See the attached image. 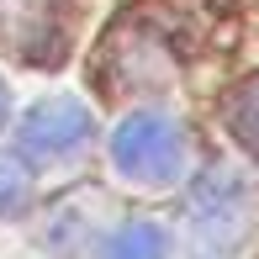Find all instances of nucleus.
<instances>
[{
    "label": "nucleus",
    "mask_w": 259,
    "mask_h": 259,
    "mask_svg": "<svg viewBox=\"0 0 259 259\" xmlns=\"http://www.w3.org/2000/svg\"><path fill=\"white\" fill-rule=\"evenodd\" d=\"M228 122H233V133L243 138V148L259 159V74H249L238 90H233V101H228Z\"/></svg>",
    "instance_id": "6"
},
{
    "label": "nucleus",
    "mask_w": 259,
    "mask_h": 259,
    "mask_svg": "<svg viewBox=\"0 0 259 259\" xmlns=\"http://www.w3.org/2000/svg\"><path fill=\"white\" fill-rule=\"evenodd\" d=\"M0 122H6V85H0Z\"/></svg>",
    "instance_id": "8"
},
{
    "label": "nucleus",
    "mask_w": 259,
    "mask_h": 259,
    "mask_svg": "<svg viewBox=\"0 0 259 259\" xmlns=\"http://www.w3.org/2000/svg\"><path fill=\"white\" fill-rule=\"evenodd\" d=\"M191 233L206 259H222L243 243L249 233V191L233 169H206L191 191Z\"/></svg>",
    "instance_id": "1"
},
{
    "label": "nucleus",
    "mask_w": 259,
    "mask_h": 259,
    "mask_svg": "<svg viewBox=\"0 0 259 259\" xmlns=\"http://www.w3.org/2000/svg\"><path fill=\"white\" fill-rule=\"evenodd\" d=\"M180 154H185L180 127H175L169 116H159V111L127 116V122L116 127V138H111L116 169H122L127 180H143V185H164L180 169Z\"/></svg>",
    "instance_id": "2"
},
{
    "label": "nucleus",
    "mask_w": 259,
    "mask_h": 259,
    "mask_svg": "<svg viewBox=\"0 0 259 259\" xmlns=\"http://www.w3.org/2000/svg\"><path fill=\"white\" fill-rule=\"evenodd\" d=\"M32 206V180L21 169V159L0 154V217H21Z\"/></svg>",
    "instance_id": "7"
},
{
    "label": "nucleus",
    "mask_w": 259,
    "mask_h": 259,
    "mask_svg": "<svg viewBox=\"0 0 259 259\" xmlns=\"http://www.w3.org/2000/svg\"><path fill=\"white\" fill-rule=\"evenodd\" d=\"M0 48L27 64L64 58V0H0Z\"/></svg>",
    "instance_id": "4"
},
{
    "label": "nucleus",
    "mask_w": 259,
    "mask_h": 259,
    "mask_svg": "<svg viewBox=\"0 0 259 259\" xmlns=\"http://www.w3.org/2000/svg\"><path fill=\"white\" fill-rule=\"evenodd\" d=\"M106 259H169V238H164V228H154V222H127V228L111 233Z\"/></svg>",
    "instance_id": "5"
},
{
    "label": "nucleus",
    "mask_w": 259,
    "mask_h": 259,
    "mask_svg": "<svg viewBox=\"0 0 259 259\" xmlns=\"http://www.w3.org/2000/svg\"><path fill=\"white\" fill-rule=\"evenodd\" d=\"M96 122L74 96H53L42 106H32V116L21 122V154L37 164H69L79 148L90 143Z\"/></svg>",
    "instance_id": "3"
}]
</instances>
